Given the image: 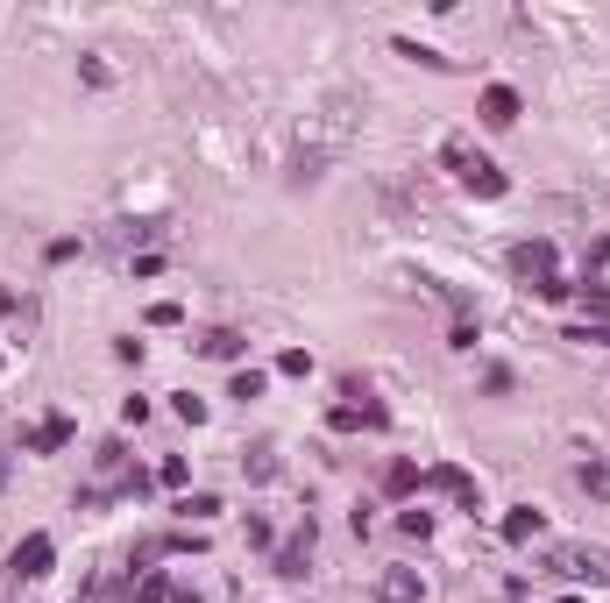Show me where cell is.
I'll list each match as a JSON object with an SVG mask.
<instances>
[{"label":"cell","mask_w":610,"mask_h":603,"mask_svg":"<svg viewBox=\"0 0 610 603\" xmlns=\"http://www.w3.org/2000/svg\"><path fill=\"white\" fill-rule=\"evenodd\" d=\"M235 398H242V405L263 398V369H242V376H235Z\"/></svg>","instance_id":"cell-15"},{"label":"cell","mask_w":610,"mask_h":603,"mask_svg":"<svg viewBox=\"0 0 610 603\" xmlns=\"http://www.w3.org/2000/svg\"><path fill=\"white\" fill-rule=\"evenodd\" d=\"M50 561H57V547H50V533H29L22 547H15V575H50Z\"/></svg>","instance_id":"cell-3"},{"label":"cell","mask_w":610,"mask_h":603,"mask_svg":"<svg viewBox=\"0 0 610 603\" xmlns=\"http://www.w3.org/2000/svg\"><path fill=\"white\" fill-rule=\"evenodd\" d=\"M419 596H426L419 568H384L376 575V603H419Z\"/></svg>","instance_id":"cell-2"},{"label":"cell","mask_w":610,"mask_h":603,"mask_svg":"<svg viewBox=\"0 0 610 603\" xmlns=\"http://www.w3.org/2000/svg\"><path fill=\"white\" fill-rule=\"evenodd\" d=\"M135 596H142V603H171V582H164V575H142Z\"/></svg>","instance_id":"cell-14"},{"label":"cell","mask_w":610,"mask_h":603,"mask_svg":"<svg viewBox=\"0 0 610 603\" xmlns=\"http://www.w3.org/2000/svg\"><path fill=\"white\" fill-rule=\"evenodd\" d=\"M433 490H447V497H462V504H476V483H469L462 469H433Z\"/></svg>","instance_id":"cell-11"},{"label":"cell","mask_w":610,"mask_h":603,"mask_svg":"<svg viewBox=\"0 0 610 603\" xmlns=\"http://www.w3.org/2000/svg\"><path fill=\"white\" fill-rule=\"evenodd\" d=\"M249 476H256V483H270V476H277V447H270V440H263V447H249Z\"/></svg>","instance_id":"cell-12"},{"label":"cell","mask_w":610,"mask_h":603,"mask_svg":"<svg viewBox=\"0 0 610 603\" xmlns=\"http://www.w3.org/2000/svg\"><path fill=\"white\" fill-rule=\"evenodd\" d=\"M483 121H490V128H511V121H518V93H511V86H490V93H483Z\"/></svg>","instance_id":"cell-7"},{"label":"cell","mask_w":610,"mask_h":603,"mask_svg":"<svg viewBox=\"0 0 610 603\" xmlns=\"http://www.w3.org/2000/svg\"><path fill=\"white\" fill-rule=\"evenodd\" d=\"M532 533H540V511H511L504 518V540H532Z\"/></svg>","instance_id":"cell-13"},{"label":"cell","mask_w":610,"mask_h":603,"mask_svg":"<svg viewBox=\"0 0 610 603\" xmlns=\"http://www.w3.org/2000/svg\"><path fill=\"white\" fill-rule=\"evenodd\" d=\"M64 440H71V419H64V412H57V419H43V426L29 433V447H36V455H50V447H64Z\"/></svg>","instance_id":"cell-10"},{"label":"cell","mask_w":610,"mask_h":603,"mask_svg":"<svg viewBox=\"0 0 610 603\" xmlns=\"http://www.w3.org/2000/svg\"><path fill=\"white\" fill-rule=\"evenodd\" d=\"M511 270L547 284V277H554V242H518V249H511Z\"/></svg>","instance_id":"cell-4"},{"label":"cell","mask_w":610,"mask_h":603,"mask_svg":"<svg viewBox=\"0 0 610 603\" xmlns=\"http://www.w3.org/2000/svg\"><path fill=\"white\" fill-rule=\"evenodd\" d=\"M554 568H561V575H575V582H610V561H603V554H575V547H561V554H554Z\"/></svg>","instance_id":"cell-5"},{"label":"cell","mask_w":610,"mask_h":603,"mask_svg":"<svg viewBox=\"0 0 610 603\" xmlns=\"http://www.w3.org/2000/svg\"><path fill=\"white\" fill-rule=\"evenodd\" d=\"M199 348H206V355H213V362H235V355H242V348H249V341H242V334H235V327H213V334H206V341H199Z\"/></svg>","instance_id":"cell-9"},{"label":"cell","mask_w":610,"mask_h":603,"mask_svg":"<svg viewBox=\"0 0 610 603\" xmlns=\"http://www.w3.org/2000/svg\"><path fill=\"white\" fill-rule=\"evenodd\" d=\"M575 483H582L589 497H603V504H610V462H596V455H582V462H575Z\"/></svg>","instance_id":"cell-8"},{"label":"cell","mask_w":610,"mask_h":603,"mask_svg":"<svg viewBox=\"0 0 610 603\" xmlns=\"http://www.w3.org/2000/svg\"><path fill=\"white\" fill-rule=\"evenodd\" d=\"M384 483H391V497H405V490H412V483H419V469H412V462H398V469H391V476H384Z\"/></svg>","instance_id":"cell-16"},{"label":"cell","mask_w":610,"mask_h":603,"mask_svg":"<svg viewBox=\"0 0 610 603\" xmlns=\"http://www.w3.org/2000/svg\"><path fill=\"white\" fill-rule=\"evenodd\" d=\"M305 554H313V518H305V525H298V540L277 554V575H284V582H298V575H305Z\"/></svg>","instance_id":"cell-6"},{"label":"cell","mask_w":610,"mask_h":603,"mask_svg":"<svg viewBox=\"0 0 610 603\" xmlns=\"http://www.w3.org/2000/svg\"><path fill=\"white\" fill-rule=\"evenodd\" d=\"M447 164H454V178H462L469 192H483V199H504V171H497L490 157H476V149H469L462 135L447 142Z\"/></svg>","instance_id":"cell-1"}]
</instances>
